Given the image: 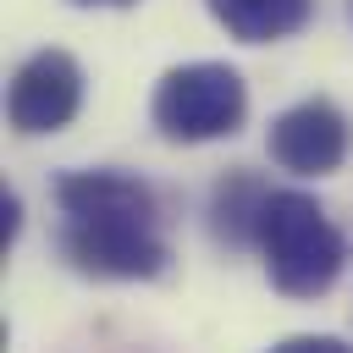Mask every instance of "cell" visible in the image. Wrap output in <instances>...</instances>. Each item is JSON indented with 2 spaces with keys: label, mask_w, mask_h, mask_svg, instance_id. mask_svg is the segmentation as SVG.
Returning <instances> with one entry per match:
<instances>
[{
  "label": "cell",
  "mask_w": 353,
  "mask_h": 353,
  "mask_svg": "<svg viewBox=\"0 0 353 353\" xmlns=\"http://www.w3.org/2000/svg\"><path fill=\"white\" fill-rule=\"evenodd\" d=\"M265 149H270V160H276L281 171H292V176H331V171H342V160H347V149H353V121L342 116L336 99L314 94V99L287 105V110L270 121Z\"/></svg>",
  "instance_id": "5b68a950"
},
{
  "label": "cell",
  "mask_w": 353,
  "mask_h": 353,
  "mask_svg": "<svg viewBox=\"0 0 353 353\" xmlns=\"http://www.w3.org/2000/svg\"><path fill=\"white\" fill-rule=\"evenodd\" d=\"M17 226H22V199H17V193H6V199H0V248H11V243H17Z\"/></svg>",
  "instance_id": "9c48e42d"
},
{
  "label": "cell",
  "mask_w": 353,
  "mask_h": 353,
  "mask_svg": "<svg viewBox=\"0 0 353 353\" xmlns=\"http://www.w3.org/2000/svg\"><path fill=\"white\" fill-rule=\"evenodd\" d=\"M61 232L55 248L77 276L94 281H154L171 265L160 232V193L132 171H61L55 176Z\"/></svg>",
  "instance_id": "6da1fadb"
},
{
  "label": "cell",
  "mask_w": 353,
  "mask_h": 353,
  "mask_svg": "<svg viewBox=\"0 0 353 353\" xmlns=\"http://www.w3.org/2000/svg\"><path fill=\"white\" fill-rule=\"evenodd\" d=\"M254 248L265 254V276L281 298H320L336 287V276L347 265L342 226L325 215L320 199H309L298 188H270Z\"/></svg>",
  "instance_id": "7a4b0ae2"
},
{
  "label": "cell",
  "mask_w": 353,
  "mask_h": 353,
  "mask_svg": "<svg viewBox=\"0 0 353 353\" xmlns=\"http://www.w3.org/2000/svg\"><path fill=\"white\" fill-rule=\"evenodd\" d=\"M347 11H353V0H347Z\"/></svg>",
  "instance_id": "8fae6325"
},
{
  "label": "cell",
  "mask_w": 353,
  "mask_h": 353,
  "mask_svg": "<svg viewBox=\"0 0 353 353\" xmlns=\"http://www.w3.org/2000/svg\"><path fill=\"white\" fill-rule=\"evenodd\" d=\"M248 116V83L226 61L171 66L149 94V121L165 143H215L232 138Z\"/></svg>",
  "instance_id": "3957f363"
},
{
  "label": "cell",
  "mask_w": 353,
  "mask_h": 353,
  "mask_svg": "<svg viewBox=\"0 0 353 353\" xmlns=\"http://www.w3.org/2000/svg\"><path fill=\"white\" fill-rule=\"evenodd\" d=\"M210 17L237 39V44H276L309 28L314 0H204Z\"/></svg>",
  "instance_id": "8992f818"
},
{
  "label": "cell",
  "mask_w": 353,
  "mask_h": 353,
  "mask_svg": "<svg viewBox=\"0 0 353 353\" xmlns=\"http://www.w3.org/2000/svg\"><path fill=\"white\" fill-rule=\"evenodd\" d=\"M83 110V66L66 50H33L6 88V121L22 138H44L72 127V116Z\"/></svg>",
  "instance_id": "277c9868"
},
{
  "label": "cell",
  "mask_w": 353,
  "mask_h": 353,
  "mask_svg": "<svg viewBox=\"0 0 353 353\" xmlns=\"http://www.w3.org/2000/svg\"><path fill=\"white\" fill-rule=\"evenodd\" d=\"M265 199H270V188L254 176V171H226L221 182H215V193H210V237L221 243V248H248V243H259V215H265Z\"/></svg>",
  "instance_id": "52a82bcc"
},
{
  "label": "cell",
  "mask_w": 353,
  "mask_h": 353,
  "mask_svg": "<svg viewBox=\"0 0 353 353\" xmlns=\"http://www.w3.org/2000/svg\"><path fill=\"white\" fill-rule=\"evenodd\" d=\"M66 6H132V0H66Z\"/></svg>",
  "instance_id": "30bf717a"
},
{
  "label": "cell",
  "mask_w": 353,
  "mask_h": 353,
  "mask_svg": "<svg viewBox=\"0 0 353 353\" xmlns=\"http://www.w3.org/2000/svg\"><path fill=\"white\" fill-rule=\"evenodd\" d=\"M270 353H353L342 336H287V342H276Z\"/></svg>",
  "instance_id": "ba28073f"
}]
</instances>
